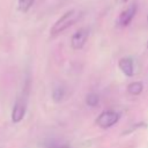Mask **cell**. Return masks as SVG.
Here are the masks:
<instances>
[{"label": "cell", "instance_id": "cell-2", "mask_svg": "<svg viewBox=\"0 0 148 148\" xmlns=\"http://www.w3.org/2000/svg\"><path fill=\"white\" fill-rule=\"evenodd\" d=\"M27 103H28V97H27V90L24 89L16 98L14 103V108L12 111V121L14 124L20 123L27 111Z\"/></svg>", "mask_w": 148, "mask_h": 148}, {"label": "cell", "instance_id": "cell-14", "mask_svg": "<svg viewBox=\"0 0 148 148\" xmlns=\"http://www.w3.org/2000/svg\"><path fill=\"white\" fill-rule=\"evenodd\" d=\"M147 47H148V42H147Z\"/></svg>", "mask_w": 148, "mask_h": 148}, {"label": "cell", "instance_id": "cell-10", "mask_svg": "<svg viewBox=\"0 0 148 148\" xmlns=\"http://www.w3.org/2000/svg\"><path fill=\"white\" fill-rule=\"evenodd\" d=\"M65 96V89L62 87H57L52 91V99L54 102H60Z\"/></svg>", "mask_w": 148, "mask_h": 148}, {"label": "cell", "instance_id": "cell-9", "mask_svg": "<svg viewBox=\"0 0 148 148\" xmlns=\"http://www.w3.org/2000/svg\"><path fill=\"white\" fill-rule=\"evenodd\" d=\"M98 102H99V97H98V95L95 94V92H90V94H88L87 97H86V104H87L88 106L94 108V106H96V105L98 104Z\"/></svg>", "mask_w": 148, "mask_h": 148}, {"label": "cell", "instance_id": "cell-6", "mask_svg": "<svg viewBox=\"0 0 148 148\" xmlns=\"http://www.w3.org/2000/svg\"><path fill=\"white\" fill-rule=\"evenodd\" d=\"M118 67L119 69L126 75V76H133L135 71H134V62H133V59L130 58V57H125V58H121L119 59L118 61Z\"/></svg>", "mask_w": 148, "mask_h": 148}, {"label": "cell", "instance_id": "cell-3", "mask_svg": "<svg viewBox=\"0 0 148 148\" xmlns=\"http://www.w3.org/2000/svg\"><path fill=\"white\" fill-rule=\"evenodd\" d=\"M119 118H120L119 112L113 111V110H104L96 118L95 124L101 128H109L113 126L116 123H118Z\"/></svg>", "mask_w": 148, "mask_h": 148}, {"label": "cell", "instance_id": "cell-1", "mask_svg": "<svg viewBox=\"0 0 148 148\" xmlns=\"http://www.w3.org/2000/svg\"><path fill=\"white\" fill-rule=\"evenodd\" d=\"M80 16H81V12L77 10V9H71V10L66 12L51 27V29H50L51 36H56L58 34H61L64 30H66L67 28H69L71 25H73L79 20Z\"/></svg>", "mask_w": 148, "mask_h": 148}, {"label": "cell", "instance_id": "cell-7", "mask_svg": "<svg viewBox=\"0 0 148 148\" xmlns=\"http://www.w3.org/2000/svg\"><path fill=\"white\" fill-rule=\"evenodd\" d=\"M142 90H143V84H142V82H139V81H134V82H132L127 86L128 94H131L133 96L140 95L142 92Z\"/></svg>", "mask_w": 148, "mask_h": 148}, {"label": "cell", "instance_id": "cell-8", "mask_svg": "<svg viewBox=\"0 0 148 148\" xmlns=\"http://www.w3.org/2000/svg\"><path fill=\"white\" fill-rule=\"evenodd\" d=\"M35 0H18L17 1V7H18V10L22 12V13H27L31 6L34 5Z\"/></svg>", "mask_w": 148, "mask_h": 148}, {"label": "cell", "instance_id": "cell-12", "mask_svg": "<svg viewBox=\"0 0 148 148\" xmlns=\"http://www.w3.org/2000/svg\"><path fill=\"white\" fill-rule=\"evenodd\" d=\"M58 148H69V147H67V146H61V147H58Z\"/></svg>", "mask_w": 148, "mask_h": 148}, {"label": "cell", "instance_id": "cell-13", "mask_svg": "<svg viewBox=\"0 0 148 148\" xmlns=\"http://www.w3.org/2000/svg\"><path fill=\"white\" fill-rule=\"evenodd\" d=\"M147 21H148V15H147Z\"/></svg>", "mask_w": 148, "mask_h": 148}, {"label": "cell", "instance_id": "cell-5", "mask_svg": "<svg viewBox=\"0 0 148 148\" xmlns=\"http://www.w3.org/2000/svg\"><path fill=\"white\" fill-rule=\"evenodd\" d=\"M135 14H136V5H131V6H128L127 8H125L119 14V17H118L117 23L120 27H126V25H128L131 23V21L135 16Z\"/></svg>", "mask_w": 148, "mask_h": 148}, {"label": "cell", "instance_id": "cell-11", "mask_svg": "<svg viewBox=\"0 0 148 148\" xmlns=\"http://www.w3.org/2000/svg\"><path fill=\"white\" fill-rule=\"evenodd\" d=\"M116 1H117L118 3H124V2H126L127 0H116Z\"/></svg>", "mask_w": 148, "mask_h": 148}, {"label": "cell", "instance_id": "cell-4", "mask_svg": "<svg viewBox=\"0 0 148 148\" xmlns=\"http://www.w3.org/2000/svg\"><path fill=\"white\" fill-rule=\"evenodd\" d=\"M88 35L89 31L86 28L79 29L76 32L73 34L72 38H71V46L74 50H80L83 47V45L86 44L87 39H88Z\"/></svg>", "mask_w": 148, "mask_h": 148}]
</instances>
